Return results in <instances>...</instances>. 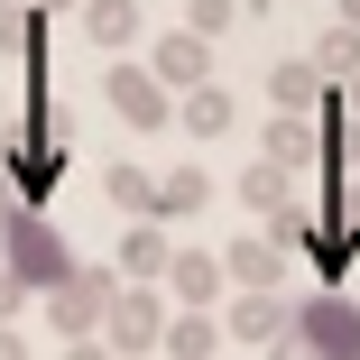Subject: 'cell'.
Segmentation results:
<instances>
[{"instance_id":"9a60e30c","label":"cell","mask_w":360,"mask_h":360,"mask_svg":"<svg viewBox=\"0 0 360 360\" xmlns=\"http://www.w3.org/2000/svg\"><path fill=\"white\" fill-rule=\"evenodd\" d=\"M212 203V176L203 167H167L158 176V212H148V222H185V212H203Z\"/></svg>"},{"instance_id":"9c48e42d","label":"cell","mask_w":360,"mask_h":360,"mask_svg":"<svg viewBox=\"0 0 360 360\" xmlns=\"http://www.w3.org/2000/svg\"><path fill=\"white\" fill-rule=\"evenodd\" d=\"M259 158H268V167H286V176H305V167H323V129H314V120H296V111H277V120L259 129Z\"/></svg>"},{"instance_id":"7c38bea8","label":"cell","mask_w":360,"mask_h":360,"mask_svg":"<svg viewBox=\"0 0 360 360\" xmlns=\"http://www.w3.org/2000/svg\"><path fill=\"white\" fill-rule=\"evenodd\" d=\"M286 323H296V305H286V286H277V296H231V342H277Z\"/></svg>"},{"instance_id":"44dd1931","label":"cell","mask_w":360,"mask_h":360,"mask_svg":"<svg viewBox=\"0 0 360 360\" xmlns=\"http://www.w3.org/2000/svg\"><path fill=\"white\" fill-rule=\"evenodd\" d=\"M102 194L129 212V222H148V212H158V176H148V167H111V176H102Z\"/></svg>"},{"instance_id":"83f0119b","label":"cell","mask_w":360,"mask_h":360,"mask_svg":"<svg viewBox=\"0 0 360 360\" xmlns=\"http://www.w3.org/2000/svg\"><path fill=\"white\" fill-rule=\"evenodd\" d=\"M342 120H351V129H360V75H351V84H342Z\"/></svg>"},{"instance_id":"30bf717a","label":"cell","mask_w":360,"mask_h":360,"mask_svg":"<svg viewBox=\"0 0 360 360\" xmlns=\"http://www.w3.org/2000/svg\"><path fill=\"white\" fill-rule=\"evenodd\" d=\"M212 259H222V286H240V296H277V286H286V259L268 240H231V250H212Z\"/></svg>"},{"instance_id":"484cf974","label":"cell","mask_w":360,"mask_h":360,"mask_svg":"<svg viewBox=\"0 0 360 360\" xmlns=\"http://www.w3.org/2000/svg\"><path fill=\"white\" fill-rule=\"evenodd\" d=\"M19 305H28V296L10 286V268H0V323H19Z\"/></svg>"},{"instance_id":"4316f807","label":"cell","mask_w":360,"mask_h":360,"mask_svg":"<svg viewBox=\"0 0 360 360\" xmlns=\"http://www.w3.org/2000/svg\"><path fill=\"white\" fill-rule=\"evenodd\" d=\"M56 360H111V351H102V342H65Z\"/></svg>"},{"instance_id":"4dcf8cb0","label":"cell","mask_w":360,"mask_h":360,"mask_svg":"<svg viewBox=\"0 0 360 360\" xmlns=\"http://www.w3.org/2000/svg\"><path fill=\"white\" fill-rule=\"evenodd\" d=\"M10 203H19V194H10V176H0V212H10Z\"/></svg>"},{"instance_id":"8992f818","label":"cell","mask_w":360,"mask_h":360,"mask_svg":"<svg viewBox=\"0 0 360 360\" xmlns=\"http://www.w3.org/2000/svg\"><path fill=\"white\" fill-rule=\"evenodd\" d=\"M102 102H111L129 129H167V120H176V93L148 75V65H111V75H102Z\"/></svg>"},{"instance_id":"3957f363","label":"cell","mask_w":360,"mask_h":360,"mask_svg":"<svg viewBox=\"0 0 360 360\" xmlns=\"http://www.w3.org/2000/svg\"><path fill=\"white\" fill-rule=\"evenodd\" d=\"M286 333H296V351H305V360H360V305L342 296V286H314V296L296 305V323H286Z\"/></svg>"},{"instance_id":"52a82bcc","label":"cell","mask_w":360,"mask_h":360,"mask_svg":"<svg viewBox=\"0 0 360 360\" xmlns=\"http://www.w3.org/2000/svg\"><path fill=\"white\" fill-rule=\"evenodd\" d=\"M158 286H167L185 314H212V305H222V259H212V250H176Z\"/></svg>"},{"instance_id":"6da1fadb","label":"cell","mask_w":360,"mask_h":360,"mask_svg":"<svg viewBox=\"0 0 360 360\" xmlns=\"http://www.w3.org/2000/svg\"><path fill=\"white\" fill-rule=\"evenodd\" d=\"M0 176H10V194L28 212H46L56 185L75 176V120H65V102L46 93V75H28V111L10 120V139H0Z\"/></svg>"},{"instance_id":"ffe728a7","label":"cell","mask_w":360,"mask_h":360,"mask_svg":"<svg viewBox=\"0 0 360 360\" xmlns=\"http://www.w3.org/2000/svg\"><path fill=\"white\" fill-rule=\"evenodd\" d=\"M84 37L93 46H129L139 37V0H84Z\"/></svg>"},{"instance_id":"4fadbf2b","label":"cell","mask_w":360,"mask_h":360,"mask_svg":"<svg viewBox=\"0 0 360 360\" xmlns=\"http://www.w3.org/2000/svg\"><path fill=\"white\" fill-rule=\"evenodd\" d=\"M305 259H314V277H323V286H342V277H351V259H360V231H342L333 212L314 203V240H305Z\"/></svg>"},{"instance_id":"277c9868","label":"cell","mask_w":360,"mask_h":360,"mask_svg":"<svg viewBox=\"0 0 360 360\" xmlns=\"http://www.w3.org/2000/svg\"><path fill=\"white\" fill-rule=\"evenodd\" d=\"M111 286H120L111 268H75L65 286H46V296H37V305H46V333H56V342H93L102 314H111Z\"/></svg>"},{"instance_id":"d4e9b609","label":"cell","mask_w":360,"mask_h":360,"mask_svg":"<svg viewBox=\"0 0 360 360\" xmlns=\"http://www.w3.org/2000/svg\"><path fill=\"white\" fill-rule=\"evenodd\" d=\"M0 360H37V351H28V333H19V323H0Z\"/></svg>"},{"instance_id":"836d02e7","label":"cell","mask_w":360,"mask_h":360,"mask_svg":"<svg viewBox=\"0 0 360 360\" xmlns=\"http://www.w3.org/2000/svg\"><path fill=\"white\" fill-rule=\"evenodd\" d=\"M0 120H10V102H0Z\"/></svg>"},{"instance_id":"5b68a950","label":"cell","mask_w":360,"mask_h":360,"mask_svg":"<svg viewBox=\"0 0 360 360\" xmlns=\"http://www.w3.org/2000/svg\"><path fill=\"white\" fill-rule=\"evenodd\" d=\"M158 333H167V296H158V286H111V314H102L93 342H102L111 360H148Z\"/></svg>"},{"instance_id":"1f68e13d","label":"cell","mask_w":360,"mask_h":360,"mask_svg":"<svg viewBox=\"0 0 360 360\" xmlns=\"http://www.w3.org/2000/svg\"><path fill=\"white\" fill-rule=\"evenodd\" d=\"M0 19H10V0H0Z\"/></svg>"},{"instance_id":"f1b7e54d","label":"cell","mask_w":360,"mask_h":360,"mask_svg":"<svg viewBox=\"0 0 360 360\" xmlns=\"http://www.w3.org/2000/svg\"><path fill=\"white\" fill-rule=\"evenodd\" d=\"M28 10H84V0H28Z\"/></svg>"},{"instance_id":"5bb4252c","label":"cell","mask_w":360,"mask_h":360,"mask_svg":"<svg viewBox=\"0 0 360 360\" xmlns=\"http://www.w3.org/2000/svg\"><path fill=\"white\" fill-rule=\"evenodd\" d=\"M268 102L305 120V111H323V75H314L305 56H286V65H268Z\"/></svg>"},{"instance_id":"cb8c5ba5","label":"cell","mask_w":360,"mask_h":360,"mask_svg":"<svg viewBox=\"0 0 360 360\" xmlns=\"http://www.w3.org/2000/svg\"><path fill=\"white\" fill-rule=\"evenodd\" d=\"M231 19H240V10H231V0H194V10H185V28H194L203 46H212V37H222Z\"/></svg>"},{"instance_id":"2e32d148","label":"cell","mask_w":360,"mask_h":360,"mask_svg":"<svg viewBox=\"0 0 360 360\" xmlns=\"http://www.w3.org/2000/svg\"><path fill=\"white\" fill-rule=\"evenodd\" d=\"M0 46H10L28 75H46V10H28V0H10V19H0Z\"/></svg>"},{"instance_id":"d6986e66","label":"cell","mask_w":360,"mask_h":360,"mask_svg":"<svg viewBox=\"0 0 360 360\" xmlns=\"http://www.w3.org/2000/svg\"><path fill=\"white\" fill-rule=\"evenodd\" d=\"M231 111H240V102H231V84H194V93H185V129H194V139H222V129H231Z\"/></svg>"},{"instance_id":"d6a6232c","label":"cell","mask_w":360,"mask_h":360,"mask_svg":"<svg viewBox=\"0 0 360 360\" xmlns=\"http://www.w3.org/2000/svg\"><path fill=\"white\" fill-rule=\"evenodd\" d=\"M259 10H277V0H259Z\"/></svg>"},{"instance_id":"7a4b0ae2","label":"cell","mask_w":360,"mask_h":360,"mask_svg":"<svg viewBox=\"0 0 360 360\" xmlns=\"http://www.w3.org/2000/svg\"><path fill=\"white\" fill-rule=\"evenodd\" d=\"M0 268H10V286H19V296H46V286H65L84 259L65 250V231L46 222V212L10 203V212H0Z\"/></svg>"},{"instance_id":"f546056e","label":"cell","mask_w":360,"mask_h":360,"mask_svg":"<svg viewBox=\"0 0 360 360\" xmlns=\"http://www.w3.org/2000/svg\"><path fill=\"white\" fill-rule=\"evenodd\" d=\"M342 28H360V0H342Z\"/></svg>"},{"instance_id":"e0dca14e","label":"cell","mask_w":360,"mask_h":360,"mask_svg":"<svg viewBox=\"0 0 360 360\" xmlns=\"http://www.w3.org/2000/svg\"><path fill=\"white\" fill-rule=\"evenodd\" d=\"M305 65H314L323 84H351V75H360V28H342V19H333V28L305 46Z\"/></svg>"},{"instance_id":"603a6c76","label":"cell","mask_w":360,"mask_h":360,"mask_svg":"<svg viewBox=\"0 0 360 360\" xmlns=\"http://www.w3.org/2000/svg\"><path fill=\"white\" fill-rule=\"evenodd\" d=\"M323 212H333L342 231H360V167H351V176H333V194H323Z\"/></svg>"},{"instance_id":"8fae6325","label":"cell","mask_w":360,"mask_h":360,"mask_svg":"<svg viewBox=\"0 0 360 360\" xmlns=\"http://www.w3.org/2000/svg\"><path fill=\"white\" fill-rule=\"evenodd\" d=\"M167 259H176V240H167V222H129V240H120V286H158L167 277Z\"/></svg>"},{"instance_id":"7402d4cb","label":"cell","mask_w":360,"mask_h":360,"mask_svg":"<svg viewBox=\"0 0 360 360\" xmlns=\"http://www.w3.org/2000/svg\"><path fill=\"white\" fill-rule=\"evenodd\" d=\"M240 203H250V212H277V203H296V176L259 158V167H240Z\"/></svg>"},{"instance_id":"ac0fdd59","label":"cell","mask_w":360,"mask_h":360,"mask_svg":"<svg viewBox=\"0 0 360 360\" xmlns=\"http://www.w3.org/2000/svg\"><path fill=\"white\" fill-rule=\"evenodd\" d=\"M158 351L167 360H212V351H222V323H212V314H167Z\"/></svg>"},{"instance_id":"ba28073f","label":"cell","mask_w":360,"mask_h":360,"mask_svg":"<svg viewBox=\"0 0 360 360\" xmlns=\"http://www.w3.org/2000/svg\"><path fill=\"white\" fill-rule=\"evenodd\" d=\"M148 75H158L167 93H194V84H212V46H203L194 28H167L158 56H148Z\"/></svg>"}]
</instances>
